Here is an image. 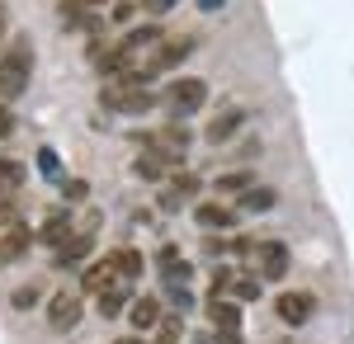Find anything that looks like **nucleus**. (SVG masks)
Listing matches in <instances>:
<instances>
[{"instance_id":"f257e3e1","label":"nucleus","mask_w":354,"mask_h":344,"mask_svg":"<svg viewBox=\"0 0 354 344\" xmlns=\"http://www.w3.org/2000/svg\"><path fill=\"white\" fill-rule=\"evenodd\" d=\"M28 76H33V43H28V38H15V43L0 52V104L19 99L28 90Z\"/></svg>"},{"instance_id":"f03ea898","label":"nucleus","mask_w":354,"mask_h":344,"mask_svg":"<svg viewBox=\"0 0 354 344\" xmlns=\"http://www.w3.org/2000/svg\"><path fill=\"white\" fill-rule=\"evenodd\" d=\"M100 104L109 108V113H147V108L156 104V95L147 90V80H137L133 71L128 76H113L104 90H100Z\"/></svg>"},{"instance_id":"7ed1b4c3","label":"nucleus","mask_w":354,"mask_h":344,"mask_svg":"<svg viewBox=\"0 0 354 344\" xmlns=\"http://www.w3.org/2000/svg\"><path fill=\"white\" fill-rule=\"evenodd\" d=\"M81 316H85V297H81V288H62L48 302V325H53L57 335H71L76 325H81Z\"/></svg>"},{"instance_id":"20e7f679","label":"nucleus","mask_w":354,"mask_h":344,"mask_svg":"<svg viewBox=\"0 0 354 344\" xmlns=\"http://www.w3.org/2000/svg\"><path fill=\"white\" fill-rule=\"evenodd\" d=\"M203 99H208V85L198 76H185V80H175V85L165 90V104L175 113V123H180L185 113H194V108H203Z\"/></svg>"},{"instance_id":"39448f33","label":"nucleus","mask_w":354,"mask_h":344,"mask_svg":"<svg viewBox=\"0 0 354 344\" xmlns=\"http://www.w3.org/2000/svg\"><path fill=\"white\" fill-rule=\"evenodd\" d=\"M312 312H317V297L312 292H283L279 297V321L283 325H307Z\"/></svg>"},{"instance_id":"423d86ee","label":"nucleus","mask_w":354,"mask_h":344,"mask_svg":"<svg viewBox=\"0 0 354 344\" xmlns=\"http://www.w3.org/2000/svg\"><path fill=\"white\" fill-rule=\"evenodd\" d=\"M81 288L85 292H113V288H123V274H118V269H113V260L104 255V260H95V265L85 269Z\"/></svg>"},{"instance_id":"0eeeda50","label":"nucleus","mask_w":354,"mask_h":344,"mask_svg":"<svg viewBox=\"0 0 354 344\" xmlns=\"http://www.w3.org/2000/svg\"><path fill=\"white\" fill-rule=\"evenodd\" d=\"M33 231H28L24 222H19V227H10V231H5V236H0V269L5 265H19V260H24L28 255V245H33Z\"/></svg>"},{"instance_id":"6e6552de","label":"nucleus","mask_w":354,"mask_h":344,"mask_svg":"<svg viewBox=\"0 0 354 344\" xmlns=\"http://www.w3.org/2000/svg\"><path fill=\"white\" fill-rule=\"evenodd\" d=\"M208 321L218 325V335H241V307L227 297H208Z\"/></svg>"},{"instance_id":"1a4fd4ad","label":"nucleus","mask_w":354,"mask_h":344,"mask_svg":"<svg viewBox=\"0 0 354 344\" xmlns=\"http://www.w3.org/2000/svg\"><path fill=\"white\" fill-rule=\"evenodd\" d=\"M189 52H194L189 38H170V43H161V48L151 52V61H147V66H151V76H156V71H175V66H180Z\"/></svg>"},{"instance_id":"9d476101","label":"nucleus","mask_w":354,"mask_h":344,"mask_svg":"<svg viewBox=\"0 0 354 344\" xmlns=\"http://www.w3.org/2000/svg\"><path fill=\"white\" fill-rule=\"evenodd\" d=\"M260 274H265L270 283H279V278L288 274V245H283V240H265V245H260Z\"/></svg>"},{"instance_id":"9b49d317","label":"nucleus","mask_w":354,"mask_h":344,"mask_svg":"<svg viewBox=\"0 0 354 344\" xmlns=\"http://www.w3.org/2000/svg\"><path fill=\"white\" fill-rule=\"evenodd\" d=\"M194 222H198L203 231H227V227H236V212L222 208V203H198V208H194Z\"/></svg>"},{"instance_id":"f8f14e48","label":"nucleus","mask_w":354,"mask_h":344,"mask_svg":"<svg viewBox=\"0 0 354 344\" xmlns=\"http://www.w3.org/2000/svg\"><path fill=\"white\" fill-rule=\"evenodd\" d=\"M241 123H245V108H227L222 118H213V123H208V142H213V146L232 142V133H241Z\"/></svg>"},{"instance_id":"ddd939ff","label":"nucleus","mask_w":354,"mask_h":344,"mask_svg":"<svg viewBox=\"0 0 354 344\" xmlns=\"http://www.w3.org/2000/svg\"><path fill=\"white\" fill-rule=\"evenodd\" d=\"M38 240H48L53 250H62V245L71 240V212H53V217L43 222V231H38Z\"/></svg>"},{"instance_id":"4468645a","label":"nucleus","mask_w":354,"mask_h":344,"mask_svg":"<svg viewBox=\"0 0 354 344\" xmlns=\"http://www.w3.org/2000/svg\"><path fill=\"white\" fill-rule=\"evenodd\" d=\"M90 250H95V240H90V236H71V240H66V245L53 255V265H57V269H76L85 255H90Z\"/></svg>"},{"instance_id":"2eb2a0df","label":"nucleus","mask_w":354,"mask_h":344,"mask_svg":"<svg viewBox=\"0 0 354 344\" xmlns=\"http://www.w3.org/2000/svg\"><path fill=\"white\" fill-rule=\"evenodd\" d=\"M24 180H28V165H19V160H0V198H15Z\"/></svg>"},{"instance_id":"dca6fc26","label":"nucleus","mask_w":354,"mask_h":344,"mask_svg":"<svg viewBox=\"0 0 354 344\" xmlns=\"http://www.w3.org/2000/svg\"><path fill=\"white\" fill-rule=\"evenodd\" d=\"M109 260H113V269H118V274H123V283H137V278H142V255H137V250H128V245H123V250H109Z\"/></svg>"},{"instance_id":"f3484780","label":"nucleus","mask_w":354,"mask_h":344,"mask_svg":"<svg viewBox=\"0 0 354 344\" xmlns=\"http://www.w3.org/2000/svg\"><path fill=\"white\" fill-rule=\"evenodd\" d=\"M128 316H133L137 330H151V325H161V307H156V297H137Z\"/></svg>"},{"instance_id":"a211bd4d","label":"nucleus","mask_w":354,"mask_h":344,"mask_svg":"<svg viewBox=\"0 0 354 344\" xmlns=\"http://www.w3.org/2000/svg\"><path fill=\"white\" fill-rule=\"evenodd\" d=\"M38 170H43V180H53V184H66V170H62V160H57L53 146H38Z\"/></svg>"},{"instance_id":"6ab92c4d","label":"nucleus","mask_w":354,"mask_h":344,"mask_svg":"<svg viewBox=\"0 0 354 344\" xmlns=\"http://www.w3.org/2000/svg\"><path fill=\"white\" fill-rule=\"evenodd\" d=\"M250 189H255V175L250 170H232V175L218 180V193H250Z\"/></svg>"},{"instance_id":"aec40b11","label":"nucleus","mask_w":354,"mask_h":344,"mask_svg":"<svg viewBox=\"0 0 354 344\" xmlns=\"http://www.w3.org/2000/svg\"><path fill=\"white\" fill-rule=\"evenodd\" d=\"M161 170H165V160L151 156V151H142V156L133 160V175H137V180H161Z\"/></svg>"},{"instance_id":"412c9836","label":"nucleus","mask_w":354,"mask_h":344,"mask_svg":"<svg viewBox=\"0 0 354 344\" xmlns=\"http://www.w3.org/2000/svg\"><path fill=\"white\" fill-rule=\"evenodd\" d=\"M274 208V189H250V193H241V212H265Z\"/></svg>"},{"instance_id":"4be33fe9","label":"nucleus","mask_w":354,"mask_h":344,"mask_svg":"<svg viewBox=\"0 0 354 344\" xmlns=\"http://www.w3.org/2000/svg\"><path fill=\"white\" fill-rule=\"evenodd\" d=\"M232 292H236V302H255L260 297V278L255 274H241V278H232Z\"/></svg>"},{"instance_id":"5701e85b","label":"nucleus","mask_w":354,"mask_h":344,"mask_svg":"<svg viewBox=\"0 0 354 344\" xmlns=\"http://www.w3.org/2000/svg\"><path fill=\"white\" fill-rule=\"evenodd\" d=\"M10 302H15V312H28V307H38V302H43V288H38V283H24V288H15Z\"/></svg>"},{"instance_id":"b1692460","label":"nucleus","mask_w":354,"mask_h":344,"mask_svg":"<svg viewBox=\"0 0 354 344\" xmlns=\"http://www.w3.org/2000/svg\"><path fill=\"white\" fill-rule=\"evenodd\" d=\"M128 302V288H113V292H100V316H118Z\"/></svg>"},{"instance_id":"393cba45","label":"nucleus","mask_w":354,"mask_h":344,"mask_svg":"<svg viewBox=\"0 0 354 344\" xmlns=\"http://www.w3.org/2000/svg\"><path fill=\"white\" fill-rule=\"evenodd\" d=\"M198 189H203L198 175H189V170H180V175H175V193H180V198H194Z\"/></svg>"},{"instance_id":"a878e982","label":"nucleus","mask_w":354,"mask_h":344,"mask_svg":"<svg viewBox=\"0 0 354 344\" xmlns=\"http://www.w3.org/2000/svg\"><path fill=\"white\" fill-rule=\"evenodd\" d=\"M10 227H19V203L15 198H0V231H10Z\"/></svg>"},{"instance_id":"bb28decb","label":"nucleus","mask_w":354,"mask_h":344,"mask_svg":"<svg viewBox=\"0 0 354 344\" xmlns=\"http://www.w3.org/2000/svg\"><path fill=\"white\" fill-rule=\"evenodd\" d=\"M180 325H185L180 316H165V321H161V335H156V344H180Z\"/></svg>"},{"instance_id":"cd10ccee","label":"nucleus","mask_w":354,"mask_h":344,"mask_svg":"<svg viewBox=\"0 0 354 344\" xmlns=\"http://www.w3.org/2000/svg\"><path fill=\"white\" fill-rule=\"evenodd\" d=\"M175 5H180V0H142V15H151V19H156V15L175 10Z\"/></svg>"},{"instance_id":"c85d7f7f","label":"nucleus","mask_w":354,"mask_h":344,"mask_svg":"<svg viewBox=\"0 0 354 344\" xmlns=\"http://www.w3.org/2000/svg\"><path fill=\"white\" fill-rule=\"evenodd\" d=\"M15 133V118H10V104H0V142Z\"/></svg>"},{"instance_id":"c756f323","label":"nucleus","mask_w":354,"mask_h":344,"mask_svg":"<svg viewBox=\"0 0 354 344\" xmlns=\"http://www.w3.org/2000/svg\"><path fill=\"white\" fill-rule=\"evenodd\" d=\"M62 193H66V198H85V180H66Z\"/></svg>"},{"instance_id":"7c9ffc66","label":"nucleus","mask_w":354,"mask_h":344,"mask_svg":"<svg viewBox=\"0 0 354 344\" xmlns=\"http://www.w3.org/2000/svg\"><path fill=\"white\" fill-rule=\"evenodd\" d=\"M5 24H10V10H5V0H0V33H5Z\"/></svg>"},{"instance_id":"2f4dec72","label":"nucleus","mask_w":354,"mask_h":344,"mask_svg":"<svg viewBox=\"0 0 354 344\" xmlns=\"http://www.w3.org/2000/svg\"><path fill=\"white\" fill-rule=\"evenodd\" d=\"M113 344H147L142 335H123V340H113Z\"/></svg>"},{"instance_id":"473e14b6","label":"nucleus","mask_w":354,"mask_h":344,"mask_svg":"<svg viewBox=\"0 0 354 344\" xmlns=\"http://www.w3.org/2000/svg\"><path fill=\"white\" fill-rule=\"evenodd\" d=\"M218 344H241V335H218Z\"/></svg>"},{"instance_id":"72a5a7b5","label":"nucleus","mask_w":354,"mask_h":344,"mask_svg":"<svg viewBox=\"0 0 354 344\" xmlns=\"http://www.w3.org/2000/svg\"><path fill=\"white\" fill-rule=\"evenodd\" d=\"M198 5H203V10H218V5H222V0H198Z\"/></svg>"},{"instance_id":"f704fd0d","label":"nucleus","mask_w":354,"mask_h":344,"mask_svg":"<svg viewBox=\"0 0 354 344\" xmlns=\"http://www.w3.org/2000/svg\"><path fill=\"white\" fill-rule=\"evenodd\" d=\"M0 38H5V33H0Z\"/></svg>"}]
</instances>
